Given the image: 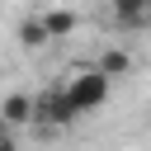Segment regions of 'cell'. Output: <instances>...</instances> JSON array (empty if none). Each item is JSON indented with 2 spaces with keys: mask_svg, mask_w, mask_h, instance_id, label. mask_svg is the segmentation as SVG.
Listing matches in <instances>:
<instances>
[{
  "mask_svg": "<svg viewBox=\"0 0 151 151\" xmlns=\"http://www.w3.org/2000/svg\"><path fill=\"white\" fill-rule=\"evenodd\" d=\"M94 71L113 85V80H123V76L132 71V52H127V47H109V52L99 57V66H94Z\"/></svg>",
  "mask_w": 151,
  "mask_h": 151,
  "instance_id": "obj_6",
  "label": "cell"
},
{
  "mask_svg": "<svg viewBox=\"0 0 151 151\" xmlns=\"http://www.w3.org/2000/svg\"><path fill=\"white\" fill-rule=\"evenodd\" d=\"M38 24H42V33H47V42H52V38H71V33L80 28V14L66 9V5H57V9H42Z\"/></svg>",
  "mask_w": 151,
  "mask_h": 151,
  "instance_id": "obj_3",
  "label": "cell"
},
{
  "mask_svg": "<svg viewBox=\"0 0 151 151\" xmlns=\"http://www.w3.org/2000/svg\"><path fill=\"white\" fill-rule=\"evenodd\" d=\"M0 151H19V146H14V137H9V127H0Z\"/></svg>",
  "mask_w": 151,
  "mask_h": 151,
  "instance_id": "obj_8",
  "label": "cell"
},
{
  "mask_svg": "<svg viewBox=\"0 0 151 151\" xmlns=\"http://www.w3.org/2000/svg\"><path fill=\"white\" fill-rule=\"evenodd\" d=\"M24 123H33V94L14 90L0 99V127H24Z\"/></svg>",
  "mask_w": 151,
  "mask_h": 151,
  "instance_id": "obj_4",
  "label": "cell"
},
{
  "mask_svg": "<svg viewBox=\"0 0 151 151\" xmlns=\"http://www.w3.org/2000/svg\"><path fill=\"white\" fill-rule=\"evenodd\" d=\"M33 123H47V127H66V123H76V113L66 109L61 90H47V94H38V99H33Z\"/></svg>",
  "mask_w": 151,
  "mask_h": 151,
  "instance_id": "obj_2",
  "label": "cell"
},
{
  "mask_svg": "<svg viewBox=\"0 0 151 151\" xmlns=\"http://www.w3.org/2000/svg\"><path fill=\"white\" fill-rule=\"evenodd\" d=\"M113 19L123 28H146L151 24V0H113Z\"/></svg>",
  "mask_w": 151,
  "mask_h": 151,
  "instance_id": "obj_5",
  "label": "cell"
},
{
  "mask_svg": "<svg viewBox=\"0 0 151 151\" xmlns=\"http://www.w3.org/2000/svg\"><path fill=\"white\" fill-rule=\"evenodd\" d=\"M19 47H28V52H38L42 42H47V33H42V24H38V14H28V19H19Z\"/></svg>",
  "mask_w": 151,
  "mask_h": 151,
  "instance_id": "obj_7",
  "label": "cell"
},
{
  "mask_svg": "<svg viewBox=\"0 0 151 151\" xmlns=\"http://www.w3.org/2000/svg\"><path fill=\"white\" fill-rule=\"evenodd\" d=\"M61 99H66V109L80 118V113H94V109H104V99H109V80L94 71V66H80V71H71V80L61 85Z\"/></svg>",
  "mask_w": 151,
  "mask_h": 151,
  "instance_id": "obj_1",
  "label": "cell"
}]
</instances>
